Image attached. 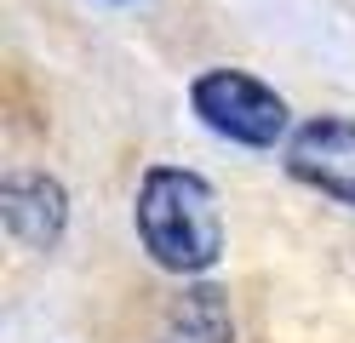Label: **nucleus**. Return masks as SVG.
<instances>
[{"label": "nucleus", "instance_id": "1", "mask_svg": "<svg viewBox=\"0 0 355 343\" xmlns=\"http://www.w3.org/2000/svg\"><path fill=\"white\" fill-rule=\"evenodd\" d=\"M132 223L149 252L155 269L166 274H207L224 258V212H218V189L189 172V166H149L138 177V200H132Z\"/></svg>", "mask_w": 355, "mask_h": 343}, {"label": "nucleus", "instance_id": "2", "mask_svg": "<svg viewBox=\"0 0 355 343\" xmlns=\"http://www.w3.org/2000/svg\"><path fill=\"white\" fill-rule=\"evenodd\" d=\"M189 109L212 137L241 149H286L293 137V109L275 86H263L247 69H201L189 80Z\"/></svg>", "mask_w": 355, "mask_h": 343}, {"label": "nucleus", "instance_id": "3", "mask_svg": "<svg viewBox=\"0 0 355 343\" xmlns=\"http://www.w3.org/2000/svg\"><path fill=\"white\" fill-rule=\"evenodd\" d=\"M281 166L304 189H315L338 206H355V121L315 114V121L293 126V137L281 149Z\"/></svg>", "mask_w": 355, "mask_h": 343}, {"label": "nucleus", "instance_id": "4", "mask_svg": "<svg viewBox=\"0 0 355 343\" xmlns=\"http://www.w3.org/2000/svg\"><path fill=\"white\" fill-rule=\"evenodd\" d=\"M0 218L17 246L52 252L69 229V189L52 172H6L0 177Z\"/></svg>", "mask_w": 355, "mask_h": 343}, {"label": "nucleus", "instance_id": "5", "mask_svg": "<svg viewBox=\"0 0 355 343\" xmlns=\"http://www.w3.org/2000/svg\"><path fill=\"white\" fill-rule=\"evenodd\" d=\"M172 332L178 343H230L235 337V320H230V304L218 286H195L172 304Z\"/></svg>", "mask_w": 355, "mask_h": 343}]
</instances>
